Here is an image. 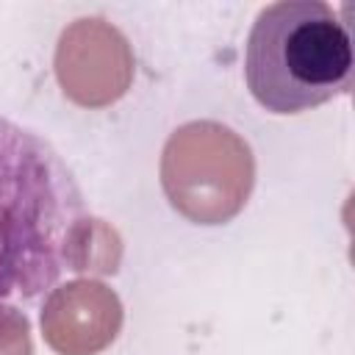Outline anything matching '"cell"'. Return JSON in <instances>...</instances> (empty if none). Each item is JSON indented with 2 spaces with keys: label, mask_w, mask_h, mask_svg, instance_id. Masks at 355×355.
Here are the masks:
<instances>
[{
  "label": "cell",
  "mask_w": 355,
  "mask_h": 355,
  "mask_svg": "<svg viewBox=\"0 0 355 355\" xmlns=\"http://www.w3.org/2000/svg\"><path fill=\"white\" fill-rule=\"evenodd\" d=\"M244 78L269 114H302L349 94L355 80L349 22L322 0H280L261 8L247 36Z\"/></svg>",
  "instance_id": "obj_2"
},
{
  "label": "cell",
  "mask_w": 355,
  "mask_h": 355,
  "mask_svg": "<svg viewBox=\"0 0 355 355\" xmlns=\"http://www.w3.org/2000/svg\"><path fill=\"white\" fill-rule=\"evenodd\" d=\"M94 216L61 153L0 116V311L39 305L89 272Z\"/></svg>",
  "instance_id": "obj_1"
}]
</instances>
